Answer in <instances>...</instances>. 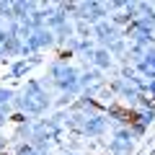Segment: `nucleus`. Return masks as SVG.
Instances as JSON below:
<instances>
[{
	"instance_id": "1",
	"label": "nucleus",
	"mask_w": 155,
	"mask_h": 155,
	"mask_svg": "<svg viewBox=\"0 0 155 155\" xmlns=\"http://www.w3.org/2000/svg\"><path fill=\"white\" fill-rule=\"evenodd\" d=\"M111 111H114L116 116H122V122H127V124H137V119H140L134 111H124V109H119V106H114Z\"/></svg>"
}]
</instances>
